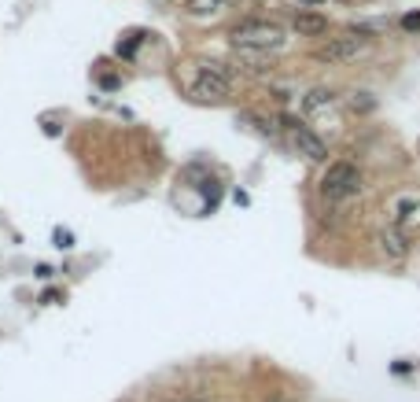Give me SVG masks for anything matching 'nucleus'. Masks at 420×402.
I'll use <instances>...</instances> for the list:
<instances>
[{
	"instance_id": "nucleus-10",
	"label": "nucleus",
	"mask_w": 420,
	"mask_h": 402,
	"mask_svg": "<svg viewBox=\"0 0 420 402\" xmlns=\"http://www.w3.org/2000/svg\"><path fill=\"white\" fill-rule=\"evenodd\" d=\"M413 210H420V199H413V196H402L398 203H395V222H398V229H402L405 222H413V218H416Z\"/></svg>"
},
{
	"instance_id": "nucleus-6",
	"label": "nucleus",
	"mask_w": 420,
	"mask_h": 402,
	"mask_svg": "<svg viewBox=\"0 0 420 402\" xmlns=\"http://www.w3.org/2000/svg\"><path fill=\"white\" fill-rule=\"evenodd\" d=\"M376 248H380V255H387L391 262H402V258H409V236H405V229L387 225L376 233Z\"/></svg>"
},
{
	"instance_id": "nucleus-9",
	"label": "nucleus",
	"mask_w": 420,
	"mask_h": 402,
	"mask_svg": "<svg viewBox=\"0 0 420 402\" xmlns=\"http://www.w3.org/2000/svg\"><path fill=\"white\" fill-rule=\"evenodd\" d=\"M229 8V0H188L184 4V11L192 19H207V15H218V11H225Z\"/></svg>"
},
{
	"instance_id": "nucleus-1",
	"label": "nucleus",
	"mask_w": 420,
	"mask_h": 402,
	"mask_svg": "<svg viewBox=\"0 0 420 402\" xmlns=\"http://www.w3.org/2000/svg\"><path fill=\"white\" fill-rule=\"evenodd\" d=\"M233 45H236V52L266 55V52H280L287 45V34L273 19H243L233 26Z\"/></svg>"
},
{
	"instance_id": "nucleus-7",
	"label": "nucleus",
	"mask_w": 420,
	"mask_h": 402,
	"mask_svg": "<svg viewBox=\"0 0 420 402\" xmlns=\"http://www.w3.org/2000/svg\"><path fill=\"white\" fill-rule=\"evenodd\" d=\"M292 30L299 37H321V34H328V15H321V11H295Z\"/></svg>"
},
{
	"instance_id": "nucleus-4",
	"label": "nucleus",
	"mask_w": 420,
	"mask_h": 402,
	"mask_svg": "<svg viewBox=\"0 0 420 402\" xmlns=\"http://www.w3.org/2000/svg\"><path fill=\"white\" fill-rule=\"evenodd\" d=\"M192 93L203 100H225L233 93V74L225 70V63H207L192 81Z\"/></svg>"
},
{
	"instance_id": "nucleus-2",
	"label": "nucleus",
	"mask_w": 420,
	"mask_h": 402,
	"mask_svg": "<svg viewBox=\"0 0 420 402\" xmlns=\"http://www.w3.org/2000/svg\"><path fill=\"white\" fill-rule=\"evenodd\" d=\"M361 170L354 163H346V159H336V163H328L325 166V174H321V196L328 199V203H346V199H354L361 196Z\"/></svg>"
},
{
	"instance_id": "nucleus-13",
	"label": "nucleus",
	"mask_w": 420,
	"mask_h": 402,
	"mask_svg": "<svg viewBox=\"0 0 420 402\" xmlns=\"http://www.w3.org/2000/svg\"><path fill=\"white\" fill-rule=\"evenodd\" d=\"M184 402H207V398H184Z\"/></svg>"
},
{
	"instance_id": "nucleus-3",
	"label": "nucleus",
	"mask_w": 420,
	"mask_h": 402,
	"mask_svg": "<svg viewBox=\"0 0 420 402\" xmlns=\"http://www.w3.org/2000/svg\"><path fill=\"white\" fill-rule=\"evenodd\" d=\"M372 45V34L369 30H346L343 37H328V41H321V45L313 48V60L317 63H351V60H358L361 52H365Z\"/></svg>"
},
{
	"instance_id": "nucleus-11",
	"label": "nucleus",
	"mask_w": 420,
	"mask_h": 402,
	"mask_svg": "<svg viewBox=\"0 0 420 402\" xmlns=\"http://www.w3.org/2000/svg\"><path fill=\"white\" fill-rule=\"evenodd\" d=\"M55 248H60V251H70V248H74V236H70L67 229H55Z\"/></svg>"
},
{
	"instance_id": "nucleus-5",
	"label": "nucleus",
	"mask_w": 420,
	"mask_h": 402,
	"mask_svg": "<svg viewBox=\"0 0 420 402\" xmlns=\"http://www.w3.org/2000/svg\"><path fill=\"white\" fill-rule=\"evenodd\" d=\"M284 126H287V137H292V145H295L299 155H306L310 163H328V145L313 133L306 122H299V119H284Z\"/></svg>"
},
{
	"instance_id": "nucleus-8",
	"label": "nucleus",
	"mask_w": 420,
	"mask_h": 402,
	"mask_svg": "<svg viewBox=\"0 0 420 402\" xmlns=\"http://www.w3.org/2000/svg\"><path fill=\"white\" fill-rule=\"evenodd\" d=\"M328 107H336V93H332V89H310L306 96H302V111H306V114L328 111Z\"/></svg>"
},
{
	"instance_id": "nucleus-12",
	"label": "nucleus",
	"mask_w": 420,
	"mask_h": 402,
	"mask_svg": "<svg viewBox=\"0 0 420 402\" xmlns=\"http://www.w3.org/2000/svg\"><path fill=\"white\" fill-rule=\"evenodd\" d=\"M402 30H420V11H409V15H402Z\"/></svg>"
}]
</instances>
